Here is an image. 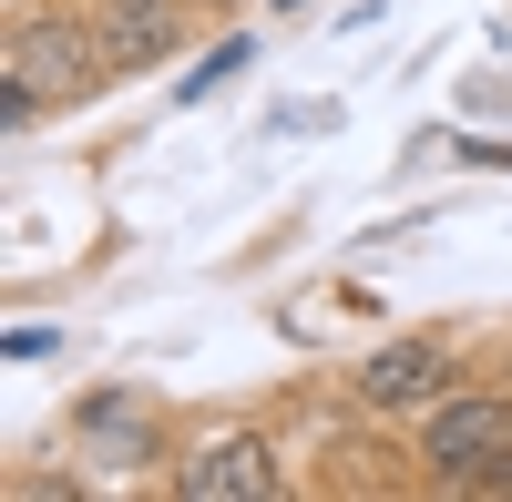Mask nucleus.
I'll return each mask as SVG.
<instances>
[{
  "label": "nucleus",
  "mask_w": 512,
  "mask_h": 502,
  "mask_svg": "<svg viewBox=\"0 0 512 502\" xmlns=\"http://www.w3.org/2000/svg\"><path fill=\"white\" fill-rule=\"evenodd\" d=\"M103 52H113V72H164L185 52V0H103Z\"/></svg>",
  "instance_id": "nucleus-5"
},
{
  "label": "nucleus",
  "mask_w": 512,
  "mask_h": 502,
  "mask_svg": "<svg viewBox=\"0 0 512 502\" xmlns=\"http://www.w3.org/2000/svg\"><path fill=\"white\" fill-rule=\"evenodd\" d=\"M246 52H256V41H246V31H236V41H216V52H205V62H195V72L175 82V93H185V103H205V93H216V82H226V72H246Z\"/></svg>",
  "instance_id": "nucleus-6"
},
{
  "label": "nucleus",
  "mask_w": 512,
  "mask_h": 502,
  "mask_svg": "<svg viewBox=\"0 0 512 502\" xmlns=\"http://www.w3.org/2000/svg\"><path fill=\"white\" fill-rule=\"evenodd\" d=\"M461 380L451 339H390L369 369H359V410H379V421H420V410H441Z\"/></svg>",
  "instance_id": "nucleus-3"
},
{
  "label": "nucleus",
  "mask_w": 512,
  "mask_h": 502,
  "mask_svg": "<svg viewBox=\"0 0 512 502\" xmlns=\"http://www.w3.org/2000/svg\"><path fill=\"white\" fill-rule=\"evenodd\" d=\"M103 21H72V11H21L11 21V52H0V82H21V93L52 113V103H93L103 93Z\"/></svg>",
  "instance_id": "nucleus-2"
},
{
  "label": "nucleus",
  "mask_w": 512,
  "mask_h": 502,
  "mask_svg": "<svg viewBox=\"0 0 512 502\" xmlns=\"http://www.w3.org/2000/svg\"><path fill=\"white\" fill-rule=\"evenodd\" d=\"M277 11H308V0H277Z\"/></svg>",
  "instance_id": "nucleus-7"
},
{
  "label": "nucleus",
  "mask_w": 512,
  "mask_h": 502,
  "mask_svg": "<svg viewBox=\"0 0 512 502\" xmlns=\"http://www.w3.org/2000/svg\"><path fill=\"white\" fill-rule=\"evenodd\" d=\"M420 462L451 492H512V390H451L420 410Z\"/></svg>",
  "instance_id": "nucleus-1"
},
{
  "label": "nucleus",
  "mask_w": 512,
  "mask_h": 502,
  "mask_svg": "<svg viewBox=\"0 0 512 502\" xmlns=\"http://www.w3.org/2000/svg\"><path fill=\"white\" fill-rule=\"evenodd\" d=\"M175 492L185 502H277V451L256 431H216L175 462Z\"/></svg>",
  "instance_id": "nucleus-4"
}]
</instances>
